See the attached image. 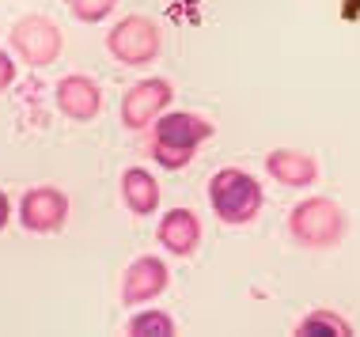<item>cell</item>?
<instances>
[{
  "mask_svg": "<svg viewBox=\"0 0 360 337\" xmlns=\"http://www.w3.org/2000/svg\"><path fill=\"white\" fill-rule=\"evenodd\" d=\"M171 103V84L167 80H141L137 88L122 99V121L129 129H144L167 110Z\"/></svg>",
  "mask_w": 360,
  "mask_h": 337,
  "instance_id": "obj_7",
  "label": "cell"
},
{
  "mask_svg": "<svg viewBox=\"0 0 360 337\" xmlns=\"http://www.w3.org/2000/svg\"><path fill=\"white\" fill-rule=\"evenodd\" d=\"M69 8L84 23H99V19H106L114 12V0H69Z\"/></svg>",
  "mask_w": 360,
  "mask_h": 337,
  "instance_id": "obj_15",
  "label": "cell"
},
{
  "mask_svg": "<svg viewBox=\"0 0 360 337\" xmlns=\"http://www.w3.org/2000/svg\"><path fill=\"white\" fill-rule=\"evenodd\" d=\"M198 239H201V224L190 209H174V213H167L160 220V243L167 246L171 254H179V258L193 254Z\"/></svg>",
  "mask_w": 360,
  "mask_h": 337,
  "instance_id": "obj_10",
  "label": "cell"
},
{
  "mask_svg": "<svg viewBox=\"0 0 360 337\" xmlns=\"http://www.w3.org/2000/svg\"><path fill=\"white\" fill-rule=\"evenodd\" d=\"M296 333H304V337H349L353 330H349V322L334 311H311L307 319L296 326Z\"/></svg>",
  "mask_w": 360,
  "mask_h": 337,
  "instance_id": "obj_13",
  "label": "cell"
},
{
  "mask_svg": "<svg viewBox=\"0 0 360 337\" xmlns=\"http://www.w3.org/2000/svg\"><path fill=\"white\" fill-rule=\"evenodd\" d=\"M8 216H12V205H8V197H4V194H0V227H4V224H8Z\"/></svg>",
  "mask_w": 360,
  "mask_h": 337,
  "instance_id": "obj_17",
  "label": "cell"
},
{
  "mask_svg": "<svg viewBox=\"0 0 360 337\" xmlns=\"http://www.w3.org/2000/svg\"><path fill=\"white\" fill-rule=\"evenodd\" d=\"M19 220L27 231H57L69 220V197L53 186H38L19 201Z\"/></svg>",
  "mask_w": 360,
  "mask_h": 337,
  "instance_id": "obj_6",
  "label": "cell"
},
{
  "mask_svg": "<svg viewBox=\"0 0 360 337\" xmlns=\"http://www.w3.org/2000/svg\"><path fill=\"white\" fill-rule=\"evenodd\" d=\"M266 171L281 182V186H311L319 175L315 159H311L307 152H292V148L274 152V156L266 159Z\"/></svg>",
  "mask_w": 360,
  "mask_h": 337,
  "instance_id": "obj_11",
  "label": "cell"
},
{
  "mask_svg": "<svg viewBox=\"0 0 360 337\" xmlns=\"http://www.w3.org/2000/svg\"><path fill=\"white\" fill-rule=\"evenodd\" d=\"M106 46L118 57L122 65H148L155 53H160V27L144 15H125L110 34H106Z\"/></svg>",
  "mask_w": 360,
  "mask_h": 337,
  "instance_id": "obj_4",
  "label": "cell"
},
{
  "mask_svg": "<svg viewBox=\"0 0 360 337\" xmlns=\"http://www.w3.org/2000/svg\"><path fill=\"white\" fill-rule=\"evenodd\" d=\"M167 288V265L160 258H137L125 269V284H122V300L125 303H148Z\"/></svg>",
  "mask_w": 360,
  "mask_h": 337,
  "instance_id": "obj_8",
  "label": "cell"
},
{
  "mask_svg": "<svg viewBox=\"0 0 360 337\" xmlns=\"http://www.w3.org/2000/svg\"><path fill=\"white\" fill-rule=\"evenodd\" d=\"M12 80H15V61H12L4 50H0V91H4Z\"/></svg>",
  "mask_w": 360,
  "mask_h": 337,
  "instance_id": "obj_16",
  "label": "cell"
},
{
  "mask_svg": "<svg viewBox=\"0 0 360 337\" xmlns=\"http://www.w3.org/2000/svg\"><path fill=\"white\" fill-rule=\"evenodd\" d=\"M57 107L61 114H69L72 121H87L95 118L103 107V91L95 80H87V76H65L61 84H57Z\"/></svg>",
  "mask_w": 360,
  "mask_h": 337,
  "instance_id": "obj_9",
  "label": "cell"
},
{
  "mask_svg": "<svg viewBox=\"0 0 360 337\" xmlns=\"http://www.w3.org/2000/svg\"><path fill=\"white\" fill-rule=\"evenodd\" d=\"M122 197H125V205H129V213L148 216V213H155V205H160V186H155V178L144 167H129L122 175Z\"/></svg>",
  "mask_w": 360,
  "mask_h": 337,
  "instance_id": "obj_12",
  "label": "cell"
},
{
  "mask_svg": "<svg viewBox=\"0 0 360 337\" xmlns=\"http://www.w3.org/2000/svg\"><path fill=\"white\" fill-rule=\"evenodd\" d=\"M288 231L304 246H334L345 231V213L330 197H307L292 209Z\"/></svg>",
  "mask_w": 360,
  "mask_h": 337,
  "instance_id": "obj_3",
  "label": "cell"
},
{
  "mask_svg": "<svg viewBox=\"0 0 360 337\" xmlns=\"http://www.w3.org/2000/svg\"><path fill=\"white\" fill-rule=\"evenodd\" d=\"M129 333L133 337H171L174 322H171V315H163V311H141L129 319Z\"/></svg>",
  "mask_w": 360,
  "mask_h": 337,
  "instance_id": "obj_14",
  "label": "cell"
},
{
  "mask_svg": "<svg viewBox=\"0 0 360 337\" xmlns=\"http://www.w3.org/2000/svg\"><path fill=\"white\" fill-rule=\"evenodd\" d=\"M12 46L19 50V57H23V61H31V65H50V61H57L65 38H61V31H57V27H53L46 15H27V19H19V23H15Z\"/></svg>",
  "mask_w": 360,
  "mask_h": 337,
  "instance_id": "obj_5",
  "label": "cell"
},
{
  "mask_svg": "<svg viewBox=\"0 0 360 337\" xmlns=\"http://www.w3.org/2000/svg\"><path fill=\"white\" fill-rule=\"evenodd\" d=\"M209 201H212V213H217L224 224H250L262 209V186L247 175V171L224 167L209 182Z\"/></svg>",
  "mask_w": 360,
  "mask_h": 337,
  "instance_id": "obj_2",
  "label": "cell"
},
{
  "mask_svg": "<svg viewBox=\"0 0 360 337\" xmlns=\"http://www.w3.org/2000/svg\"><path fill=\"white\" fill-rule=\"evenodd\" d=\"M212 129H217L212 121H205L201 114H186V110L155 118V148H152L155 163H163L167 171L186 167L193 159V148L201 140H209Z\"/></svg>",
  "mask_w": 360,
  "mask_h": 337,
  "instance_id": "obj_1",
  "label": "cell"
}]
</instances>
